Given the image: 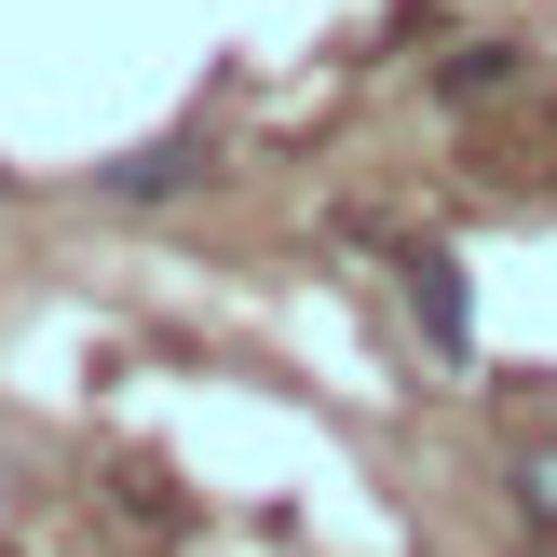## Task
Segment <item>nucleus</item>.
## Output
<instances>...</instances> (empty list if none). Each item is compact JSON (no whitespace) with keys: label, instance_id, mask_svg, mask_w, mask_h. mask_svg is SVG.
<instances>
[{"label":"nucleus","instance_id":"obj_2","mask_svg":"<svg viewBox=\"0 0 557 557\" xmlns=\"http://www.w3.org/2000/svg\"><path fill=\"white\" fill-rule=\"evenodd\" d=\"M190 177H205V150H190V136H150V150L109 163V190H123V205H163V190H190Z\"/></svg>","mask_w":557,"mask_h":557},{"label":"nucleus","instance_id":"obj_3","mask_svg":"<svg viewBox=\"0 0 557 557\" xmlns=\"http://www.w3.org/2000/svg\"><path fill=\"white\" fill-rule=\"evenodd\" d=\"M504 82H517V41H462L449 69H435V96H449V109H476V96H504Z\"/></svg>","mask_w":557,"mask_h":557},{"label":"nucleus","instance_id":"obj_4","mask_svg":"<svg viewBox=\"0 0 557 557\" xmlns=\"http://www.w3.org/2000/svg\"><path fill=\"white\" fill-rule=\"evenodd\" d=\"M517 517H531V531H557V449L517 462Z\"/></svg>","mask_w":557,"mask_h":557},{"label":"nucleus","instance_id":"obj_1","mask_svg":"<svg viewBox=\"0 0 557 557\" xmlns=\"http://www.w3.org/2000/svg\"><path fill=\"white\" fill-rule=\"evenodd\" d=\"M395 299H408V326L435 341V368H462V354H476V286H462L449 245H408V259H395Z\"/></svg>","mask_w":557,"mask_h":557}]
</instances>
